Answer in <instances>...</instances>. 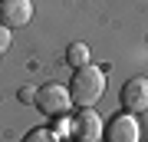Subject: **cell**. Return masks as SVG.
<instances>
[{
  "mask_svg": "<svg viewBox=\"0 0 148 142\" xmlns=\"http://www.w3.org/2000/svg\"><path fill=\"white\" fill-rule=\"evenodd\" d=\"M69 93H73L76 106H95L106 96V69L86 63L73 73V83H69Z\"/></svg>",
  "mask_w": 148,
  "mask_h": 142,
  "instance_id": "1",
  "label": "cell"
},
{
  "mask_svg": "<svg viewBox=\"0 0 148 142\" xmlns=\"http://www.w3.org/2000/svg\"><path fill=\"white\" fill-rule=\"evenodd\" d=\"M69 106H76V103H73V93H69V86L46 83V86L36 93V109L43 112V116H63V112H69Z\"/></svg>",
  "mask_w": 148,
  "mask_h": 142,
  "instance_id": "2",
  "label": "cell"
},
{
  "mask_svg": "<svg viewBox=\"0 0 148 142\" xmlns=\"http://www.w3.org/2000/svg\"><path fill=\"white\" fill-rule=\"evenodd\" d=\"M106 139L109 142H138V139H142V129H138L135 112L119 109L115 116L106 122Z\"/></svg>",
  "mask_w": 148,
  "mask_h": 142,
  "instance_id": "3",
  "label": "cell"
},
{
  "mask_svg": "<svg viewBox=\"0 0 148 142\" xmlns=\"http://www.w3.org/2000/svg\"><path fill=\"white\" fill-rule=\"evenodd\" d=\"M122 109L148 112V76H132L122 86Z\"/></svg>",
  "mask_w": 148,
  "mask_h": 142,
  "instance_id": "4",
  "label": "cell"
},
{
  "mask_svg": "<svg viewBox=\"0 0 148 142\" xmlns=\"http://www.w3.org/2000/svg\"><path fill=\"white\" fill-rule=\"evenodd\" d=\"M33 20V0H0V23L20 30Z\"/></svg>",
  "mask_w": 148,
  "mask_h": 142,
  "instance_id": "5",
  "label": "cell"
},
{
  "mask_svg": "<svg viewBox=\"0 0 148 142\" xmlns=\"http://www.w3.org/2000/svg\"><path fill=\"white\" fill-rule=\"evenodd\" d=\"M106 136V122L99 119V112H95V106H82V112L76 116V139L82 142H95Z\"/></svg>",
  "mask_w": 148,
  "mask_h": 142,
  "instance_id": "6",
  "label": "cell"
},
{
  "mask_svg": "<svg viewBox=\"0 0 148 142\" xmlns=\"http://www.w3.org/2000/svg\"><path fill=\"white\" fill-rule=\"evenodd\" d=\"M66 63L73 66V69H79V66H86V63H92V50H89V43H69L66 46Z\"/></svg>",
  "mask_w": 148,
  "mask_h": 142,
  "instance_id": "7",
  "label": "cell"
},
{
  "mask_svg": "<svg viewBox=\"0 0 148 142\" xmlns=\"http://www.w3.org/2000/svg\"><path fill=\"white\" fill-rule=\"evenodd\" d=\"M27 139L30 142H56L59 136H56V129H33V132H27Z\"/></svg>",
  "mask_w": 148,
  "mask_h": 142,
  "instance_id": "8",
  "label": "cell"
},
{
  "mask_svg": "<svg viewBox=\"0 0 148 142\" xmlns=\"http://www.w3.org/2000/svg\"><path fill=\"white\" fill-rule=\"evenodd\" d=\"M56 136L66 139V136H76V119H66V112L59 116V126H56Z\"/></svg>",
  "mask_w": 148,
  "mask_h": 142,
  "instance_id": "9",
  "label": "cell"
},
{
  "mask_svg": "<svg viewBox=\"0 0 148 142\" xmlns=\"http://www.w3.org/2000/svg\"><path fill=\"white\" fill-rule=\"evenodd\" d=\"M36 86H23V89H20V103H27V106H36Z\"/></svg>",
  "mask_w": 148,
  "mask_h": 142,
  "instance_id": "10",
  "label": "cell"
},
{
  "mask_svg": "<svg viewBox=\"0 0 148 142\" xmlns=\"http://www.w3.org/2000/svg\"><path fill=\"white\" fill-rule=\"evenodd\" d=\"M7 50H10V26L0 23V53H7Z\"/></svg>",
  "mask_w": 148,
  "mask_h": 142,
  "instance_id": "11",
  "label": "cell"
}]
</instances>
